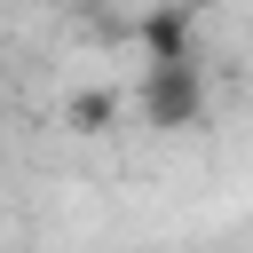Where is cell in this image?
<instances>
[{
    "instance_id": "obj_1",
    "label": "cell",
    "mask_w": 253,
    "mask_h": 253,
    "mask_svg": "<svg viewBox=\"0 0 253 253\" xmlns=\"http://www.w3.org/2000/svg\"><path fill=\"white\" fill-rule=\"evenodd\" d=\"M134 111H142V126H158V134H190V126L206 119V63H198V55H190V63H142Z\"/></svg>"
},
{
    "instance_id": "obj_2",
    "label": "cell",
    "mask_w": 253,
    "mask_h": 253,
    "mask_svg": "<svg viewBox=\"0 0 253 253\" xmlns=\"http://www.w3.org/2000/svg\"><path fill=\"white\" fill-rule=\"evenodd\" d=\"M134 47L142 63H190L198 55V24H190V0H158L134 16Z\"/></svg>"
},
{
    "instance_id": "obj_3",
    "label": "cell",
    "mask_w": 253,
    "mask_h": 253,
    "mask_svg": "<svg viewBox=\"0 0 253 253\" xmlns=\"http://www.w3.org/2000/svg\"><path fill=\"white\" fill-rule=\"evenodd\" d=\"M111 119H119V95H111V87H87V95L71 103V126H79V134H103Z\"/></svg>"
},
{
    "instance_id": "obj_4",
    "label": "cell",
    "mask_w": 253,
    "mask_h": 253,
    "mask_svg": "<svg viewBox=\"0 0 253 253\" xmlns=\"http://www.w3.org/2000/svg\"><path fill=\"white\" fill-rule=\"evenodd\" d=\"M103 8H119V0H103Z\"/></svg>"
}]
</instances>
